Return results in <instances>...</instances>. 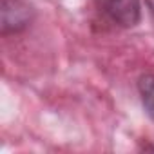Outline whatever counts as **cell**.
<instances>
[{
	"label": "cell",
	"mask_w": 154,
	"mask_h": 154,
	"mask_svg": "<svg viewBox=\"0 0 154 154\" xmlns=\"http://www.w3.org/2000/svg\"><path fill=\"white\" fill-rule=\"evenodd\" d=\"M152 11H154V0H152Z\"/></svg>",
	"instance_id": "277c9868"
},
{
	"label": "cell",
	"mask_w": 154,
	"mask_h": 154,
	"mask_svg": "<svg viewBox=\"0 0 154 154\" xmlns=\"http://www.w3.org/2000/svg\"><path fill=\"white\" fill-rule=\"evenodd\" d=\"M33 11L24 0H2V33H20L29 26Z\"/></svg>",
	"instance_id": "7a4b0ae2"
},
{
	"label": "cell",
	"mask_w": 154,
	"mask_h": 154,
	"mask_svg": "<svg viewBox=\"0 0 154 154\" xmlns=\"http://www.w3.org/2000/svg\"><path fill=\"white\" fill-rule=\"evenodd\" d=\"M138 91L147 114L154 120V74H145L138 82Z\"/></svg>",
	"instance_id": "3957f363"
},
{
	"label": "cell",
	"mask_w": 154,
	"mask_h": 154,
	"mask_svg": "<svg viewBox=\"0 0 154 154\" xmlns=\"http://www.w3.org/2000/svg\"><path fill=\"white\" fill-rule=\"evenodd\" d=\"M103 13L122 27H134L141 18L140 0H100Z\"/></svg>",
	"instance_id": "6da1fadb"
}]
</instances>
